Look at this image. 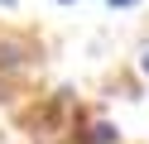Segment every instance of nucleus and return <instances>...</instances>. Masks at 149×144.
Masks as SVG:
<instances>
[{
	"label": "nucleus",
	"mask_w": 149,
	"mask_h": 144,
	"mask_svg": "<svg viewBox=\"0 0 149 144\" xmlns=\"http://www.w3.org/2000/svg\"><path fill=\"white\" fill-rule=\"evenodd\" d=\"M29 58H34L29 38H0V72H19Z\"/></svg>",
	"instance_id": "1"
},
{
	"label": "nucleus",
	"mask_w": 149,
	"mask_h": 144,
	"mask_svg": "<svg viewBox=\"0 0 149 144\" xmlns=\"http://www.w3.org/2000/svg\"><path fill=\"white\" fill-rule=\"evenodd\" d=\"M77 144H120V130L111 120H91V125L77 130Z\"/></svg>",
	"instance_id": "2"
},
{
	"label": "nucleus",
	"mask_w": 149,
	"mask_h": 144,
	"mask_svg": "<svg viewBox=\"0 0 149 144\" xmlns=\"http://www.w3.org/2000/svg\"><path fill=\"white\" fill-rule=\"evenodd\" d=\"M111 10H130V5H139V0H106Z\"/></svg>",
	"instance_id": "3"
},
{
	"label": "nucleus",
	"mask_w": 149,
	"mask_h": 144,
	"mask_svg": "<svg viewBox=\"0 0 149 144\" xmlns=\"http://www.w3.org/2000/svg\"><path fill=\"white\" fill-rule=\"evenodd\" d=\"M139 72L149 77V48H144V53H139Z\"/></svg>",
	"instance_id": "4"
},
{
	"label": "nucleus",
	"mask_w": 149,
	"mask_h": 144,
	"mask_svg": "<svg viewBox=\"0 0 149 144\" xmlns=\"http://www.w3.org/2000/svg\"><path fill=\"white\" fill-rule=\"evenodd\" d=\"M0 5H5V10H15V0H0Z\"/></svg>",
	"instance_id": "5"
},
{
	"label": "nucleus",
	"mask_w": 149,
	"mask_h": 144,
	"mask_svg": "<svg viewBox=\"0 0 149 144\" xmlns=\"http://www.w3.org/2000/svg\"><path fill=\"white\" fill-rule=\"evenodd\" d=\"M58 5H77V0H58Z\"/></svg>",
	"instance_id": "6"
}]
</instances>
